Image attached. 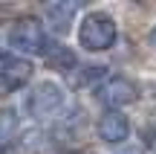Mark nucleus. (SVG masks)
<instances>
[{
  "label": "nucleus",
  "mask_w": 156,
  "mask_h": 154,
  "mask_svg": "<svg viewBox=\"0 0 156 154\" xmlns=\"http://www.w3.org/2000/svg\"><path fill=\"white\" fill-rule=\"evenodd\" d=\"M78 41H81L84 50L90 52H104L116 44V21L104 12H93L81 21L78 29Z\"/></svg>",
  "instance_id": "f257e3e1"
},
{
  "label": "nucleus",
  "mask_w": 156,
  "mask_h": 154,
  "mask_svg": "<svg viewBox=\"0 0 156 154\" xmlns=\"http://www.w3.org/2000/svg\"><path fill=\"white\" fill-rule=\"evenodd\" d=\"M9 44L15 47L17 52H26V55H44L46 47H49V38H46V29L41 21L35 17H20L17 23H12L9 29Z\"/></svg>",
  "instance_id": "f03ea898"
},
{
  "label": "nucleus",
  "mask_w": 156,
  "mask_h": 154,
  "mask_svg": "<svg viewBox=\"0 0 156 154\" xmlns=\"http://www.w3.org/2000/svg\"><path fill=\"white\" fill-rule=\"evenodd\" d=\"M95 99H98L101 105H107L110 111H119V108H124V105H133L136 99H139V90H136V85L130 79H124V76H110V79L95 85Z\"/></svg>",
  "instance_id": "7ed1b4c3"
},
{
  "label": "nucleus",
  "mask_w": 156,
  "mask_h": 154,
  "mask_svg": "<svg viewBox=\"0 0 156 154\" xmlns=\"http://www.w3.org/2000/svg\"><path fill=\"white\" fill-rule=\"evenodd\" d=\"M26 108L35 119H49L64 108V87L55 81H41L26 99Z\"/></svg>",
  "instance_id": "20e7f679"
},
{
  "label": "nucleus",
  "mask_w": 156,
  "mask_h": 154,
  "mask_svg": "<svg viewBox=\"0 0 156 154\" xmlns=\"http://www.w3.org/2000/svg\"><path fill=\"white\" fill-rule=\"evenodd\" d=\"M32 70L35 67L26 61V58H9V61L0 67V96L26 87L29 79H32Z\"/></svg>",
  "instance_id": "39448f33"
},
{
  "label": "nucleus",
  "mask_w": 156,
  "mask_h": 154,
  "mask_svg": "<svg viewBox=\"0 0 156 154\" xmlns=\"http://www.w3.org/2000/svg\"><path fill=\"white\" fill-rule=\"evenodd\" d=\"M95 131H98V137L104 140V143H124V140L130 137V122L124 114H119V111H107V114H101L98 125H95Z\"/></svg>",
  "instance_id": "423d86ee"
},
{
  "label": "nucleus",
  "mask_w": 156,
  "mask_h": 154,
  "mask_svg": "<svg viewBox=\"0 0 156 154\" xmlns=\"http://www.w3.org/2000/svg\"><path fill=\"white\" fill-rule=\"evenodd\" d=\"M46 21H49V29L58 35H67L69 26H73V17L78 15V3L75 0H55V3L46 6Z\"/></svg>",
  "instance_id": "0eeeda50"
},
{
  "label": "nucleus",
  "mask_w": 156,
  "mask_h": 154,
  "mask_svg": "<svg viewBox=\"0 0 156 154\" xmlns=\"http://www.w3.org/2000/svg\"><path fill=\"white\" fill-rule=\"evenodd\" d=\"M46 64H49L52 70H58V73H69V70L75 67V52L69 50V47H64V44H49L46 47Z\"/></svg>",
  "instance_id": "6e6552de"
},
{
  "label": "nucleus",
  "mask_w": 156,
  "mask_h": 154,
  "mask_svg": "<svg viewBox=\"0 0 156 154\" xmlns=\"http://www.w3.org/2000/svg\"><path fill=\"white\" fill-rule=\"evenodd\" d=\"M104 70L107 67H98V64H75L67 73V79H69L73 87H87V85H93V81H98L101 76H104Z\"/></svg>",
  "instance_id": "1a4fd4ad"
},
{
  "label": "nucleus",
  "mask_w": 156,
  "mask_h": 154,
  "mask_svg": "<svg viewBox=\"0 0 156 154\" xmlns=\"http://www.w3.org/2000/svg\"><path fill=\"white\" fill-rule=\"evenodd\" d=\"M15 131H17V114L12 108H0V148L15 140Z\"/></svg>",
  "instance_id": "9d476101"
},
{
  "label": "nucleus",
  "mask_w": 156,
  "mask_h": 154,
  "mask_svg": "<svg viewBox=\"0 0 156 154\" xmlns=\"http://www.w3.org/2000/svg\"><path fill=\"white\" fill-rule=\"evenodd\" d=\"M20 148L26 154H44V151H49V137L44 131H29V134H23Z\"/></svg>",
  "instance_id": "9b49d317"
},
{
  "label": "nucleus",
  "mask_w": 156,
  "mask_h": 154,
  "mask_svg": "<svg viewBox=\"0 0 156 154\" xmlns=\"http://www.w3.org/2000/svg\"><path fill=\"white\" fill-rule=\"evenodd\" d=\"M116 154H142V148H139V145H124V148L116 151Z\"/></svg>",
  "instance_id": "f8f14e48"
},
{
  "label": "nucleus",
  "mask_w": 156,
  "mask_h": 154,
  "mask_svg": "<svg viewBox=\"0 0 156 154\" xmlns=\"http://www.w3.org/2000/svg\"><path fill=\"white\" fill-rule=\"evenodd\" d=\"M151 44H153V47H156V26H153V29H151Z\"/></svg>",
  "instance_id": "ddd939ff"
},
{
  "label": "nucleus",
  "mask_w": 156,
  "mask_h": 154,
  "mask_svg": "<svg viewBox=\"0 0 156 154\" xmlns=\"http://www.w3.org/2000/svg\"><path fill=\"white\" fill-rule=\"evenodd\" d=\"M61 154H81V151H61Z\"/></svg>",
  "instance_id": "4468645a"
}]
</instances>
